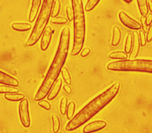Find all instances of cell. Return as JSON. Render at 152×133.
I'll list each match as a JSON object with an SVG mask.
<instances>
[{
    "label": "cell",
    "mask_w": 152,
    "mask_h": 133,
    "mask_svg": "<svg viewBox=\"0 0 152 133\" xmlns=\"http://www.w3.org/2000/svg\"><path fill=\"white\" fill-rule=\"evenodd\" d=\"M147 34L146 41L148 42H150L152 39V25H150Z\"/></svg>",
    "instance_id": "1f68e13d"
},
{
    "label": "cell",
    "mask_w": 152,
    "mask_h": 133,
    "mask_svg": "<svg viewBox=\"0 0 152 133\" xmlns=\"http://www.w3.org/2000/svg\"><path fill=\"white\" fill-rule=\"evenodd\" d=\"M139 39L140 44L142 47H144L146 44V39L145 33L143 31H140L139 33Z\"/></svg>",
    "instance_id": "f1b7e54d"
},
{
    "label": "cell",
    "mask_w": 152,
    "mask_h": 133,
    "mask_svg": "<svg viewBox=\"0 0 152 133\" xmlns=\"http://www.w3.org/2000/svg\"><path fill=\"white\" fill-rule=\"evenodd\" d=\"M133 34V43L132 48L131 52L129 55L130 59L135 58L137 56L139 52L140 48V42L139 36L137 31H134L132 33Z\"/></svg>",
    "instance_id": "30bf717a"
},
{
    "label": "cell",
    "mask_w": 152,
    "mask_h": 133,
    "mask_svg": "<svg viewBox=\"0 0 152 133\" xmlns=\"http://www.w3.org/2000/svg\"><path fill=\"white\" fill-rule=\"evenodd\" d=\"M61 8V2L59 0H56L54 2L53 7V10L51 12V17H56L60 12Z\"/></svg>",
    "instance_id": "44dd1931"
},
{
    "label": "cell",
    "mask_w": 152,
    "mask_h": 133,
    "mask_svg": "<svg viewBox=\"0 0 152 133\" xmlns=\"http://www.w3.org/2000/svg\"><path fill=\"white\" fill-rule=\"evenodd\" d=\"M0 84L12 86H18L19 81L12 76L0 71Z\"/></svg>",
    "instance_id": "8fae6325"
},
{
    "label": "cell",
    "mask_w": 152,
    "mask_h": 133,
    "mask_svg": "<svg viewBox=\"0 0 152 133\" xmlns=\"http://www.w3.org/2000/svg\"><path fill=\"white\" fill-rule=\"evenodd\" d=\"M119 17L123 24L129 29L134 30H139L141 29V25L124 11H121L119 13Z\"/></svg>",
    "instance_id": "52a82bcc"
},
{
    "label": "cell",
    "mask_w": 152,
    "mask_h": 133,
    "mask_svg": "<svg viewBox=\"0 0 152 133\" xmlns=\"http://www.w3.org/2000/svg\"><path fill=\"white\" fill-rule=\"evenodd\" d=\"M124 1H125L126 3H130L132 1V0H124Z\"/></svg>",
    "instance_id": "8d00e7d4"
},
{
    "label": "cell",
    "mask_w": 152,
    "mask_h": 133,
    "mask_svg": "<svg viewBox=\"0 0 152 133\" xmlns=\"http://www.w3.org/2000/svg\"><path fill=\"white\" fill-rule=\"evenodd\" d=\"M108 70L117 71H133L152 72V61L149 59H129L115 61L107 65Z\"/></svg>",
    "instance_id": "5b68a950"
},
{
    "label": "cell",
    "mask_w": 152,
    "mask_h": 133,
    "mask_svg": "<svg viewBox=\"0 0 152 133\" xmlns=\"http://www.w3.org/2000/svg\"><path fill=\"white\" fill-rule=\"evenodd\" d=\"M64 89L68 94H71V92H72V89H71V87L67 85H65L64 86Z\"/></svg>",
    "instance_id": "e575fe53"
},
{
    "label": "cell",
    "mask_w": 152,
    "mask_h": 133,
    "mask_svg": "<svg viewBox=\"0 0 152 133\" xmlns=\"http://www.w3.org/2000/svg\"><path fill=\"white\" fill-rule=\"evenodd\" d=\"M41 3V0H32L31 7L29 14V20L33 23L35 20Z\"/></svg>",
    "instance_id": "7c38bea8"
},
{
    "label": "cell",
    "mask_w": 152,
    "mask_h": 133,
    "mask_svg": "<svg viewBox=\"0 0 152 133\" xmlns=\"http://www.w3.org/2000/svg\"><path fill=\"white\" fill-rule=\"evenodd\" d=\"M91 50L88 48H86L84 49L82 51L81 53V56L83 57H84L87 56L90 53Z\"/></svg>",
    "instance_id": "836d02e7"
},
{
    "label": "cell",
    "mask_w": 152,
    "mask_h": 133,
    "mask_svg": "<svg viewBox=\"0 0 152 133\" xmlns=\"http://www.w3.org/2000/svg\"><path fill=\"white\" fill-rule=\"evenodd\" d=\"M138 5L141 15L145 17L148 12L147 0H137Z\"/></svg>",
    "instance_id": "e0dca14e"
},
{
    "label": "cell",
    "mask_w": 152,
    "mask_h": 133,
    "mask_svg": "<svg viewBox=\"0 0 152 133\" xmlns=\"http://www.w3.org/2000/svg\"><path fill=\"white\" fill-rule=\"evenodd\" d=\"M140 21H141V24H142V29H143V31L146 33L148 31V25L146 23L145 17L142 16L141 17Z\"/></svg>",
    "instance_id": "4dcf8cb0"
},
{
    "label": "cell",
    "mask_w": 152,
    "mask_h": 133,
    "mask_svg": "<svg viewBox=\"0 0 152 133\" xmlns=\"http://www.w3.org/2000/svg\"><path fill=\"white\" fill-rule=\"evenodd\" d=\"M148 7L150 12H152V0H148V2H147Z\"/></svg>",
    "instance_id": "d590c367"
},
{
    "label": "cell",
    "mask_w": 152,
    "mask_h": 133,
    "mask_svg": "<svg viewBox=\"0 0 152 133\" xmlns=\"http://www.w3.org/2000/svg\"><path fill=\"white\" fill-rule=\"evenodd\" d=\"M12 86H0V94L18 93L19 90Z\"/></svg>",
    "instance_id": "d6986e66"
},
{
    "label": "cell",
    "mask_w": 152,
    "mask_h": 133,
    "mask_svg": "<svg viewBox=\"0 0 152 133\" xmlns=\"http://www.w3.org/2000/svg\"><path fill=\"white\" fill-rule=\"evenodd\" d=\"M106 125V122L104 121H95L86 125L83 128V132L85 133H93L103 129Z\"/></svg>",
    "instance_id": "ba28073f"
},
{
    "label": "cell",
    "mask_w": 152,
    "mask_h": 133,
    "mask_svg": "<svg viewBox=\"0 0 152 133\" xmlns=\"http://www.w3.org/2000/svg\"><path fill=\"white\" fill-rule=\"evenodd\" d=\"M132 37L131 33H129L126 38V42H125V47H124V50L126 53H129L131 52L132 47Z\"/></svg>",
    "instance_id": "cb8c5ba5"
},
{
    "label": "cell",
    "mask_w": 152,
    "mask_h": 133,
    "mask_svg": "<svg viewBox=\"0 0 152 133\" xmlns=\"http://www.w3.org/2000/svg\"><path fill=\"white\" fill-rule=\"evenodd\" d=\"M66 13L68 20L70 21H72L73 20V16L72 9L71 8L70 6H68L66 7Z\"/></svg>",
    "instance_id": "f546056e"
},
{
    "label": "cell",
    "mask_w": 152,
    "mask_h": 133,
    "mask_svg": "<svg viewBox=\"0 0 152 133\" xmlns=\"http://www.w3.org/2000/svg\"><path fill=\"white\" fill-rule=\"evenodd\" d=\"M51 23L56 24H64L67 22V20L65 17H54L53 19H51Z\"/></svg>",
    "instance_id": "4316f807"
},
{
    "label": "cell",
    "mask_w": 152,
    "mask_h": 133,
    "mask_svg": "<svg viewBox=\"0 0 152 133\" xmlns=\"http://www.w3.org/2000/svg\"><path fill=\"white\" fill-rule=\"evenodd\" d=\"M55 0H43L41 9L31 33L26 43V45L31 47L35 45L42 35L48 24Z\"/></svg>",
    "instance_id": "277c9868"
},
{
    "label": "cell",
    "mask_w": 152,
    "mask_h": 133,
    "mask_svg": "<svg viewBox=\"0 0 152 133\" xmlns=\"http://www.w3.org/2000/svg\"><path fill=\"white\" fill-rule=\"evenodd\" d=\"M75 105L73 102H71L69 103L67 106L66 110V117L67 119L70 120L72 118L75 111Z\"/></svg>",
    "instance_id": "ffe728a7"
},
{
    "label": "cell",
    "mask_w": 152,
    "mask_h": 133,
    "mask_svg": "<svg viewBox=\"0 0 152 133\" xmlns=\"http://www.w3.org/2000/svg\"><path fill=\"white\" fill-rule=\"evenodd\" d=\"M120 88V83L115 82L105 91L96 97L69 121L66 126V130H75L86 123L115 98Z\"/></svg>",
    "instance_id": "7a4b0ae2"
},
{
    "label": "cell",
    "mask_w": 152,
    "mask_h": 133,
    "mask_svg": "<svg viewBox=\"0 0 152 133\" xmlns=\"http://www.w3.org/2000/svg\"><path fill=\"white\" fill-rule=\"evenodd\" d=\"M19 114L20 120L24 126L29 127L31 125V118L29 112V103L27 99L20 102L19 105Z\"/></svg>",
    "instance_id": "8992f818"
},
{
    "label": "cell",
    "mask_w": 152,
    "mask_h": 133,
    "mask_svg": "<svg viewBox=\"0 0 152 133\" xmlns=\"http://www.w3.org/2000/svg\"><path fill=\"white\" fill-rule=\"evenodd\" d=\"M53 122V129L54 133H57L60 127V122L59 118L56 114H53L52 116Z\"/></svg>",
    "instance_id": "7402d4cb"
},
{
    "label": "cell",
    "mask_w": 152,
    "mask_h": 133,
    "mask_svg": "<svg viewBox=\"0 0 152 133\" xmlns=\"http://www.w3.org/2000/svg\"><path fill=\"white\" fill-rule=\"evenodd\" d=\"M62 69V76L65 82L67 85H71L72 80H71V75L68 70L66 67H64L63 69Z\"/></svg>",
    "instance_id": "d4e9b609"
},
{
    "label": "cell",
    "mask_w": 152,
    "mask_h": 133,
    "mask_svg": "<svg viewBox=\"0 0 152 133\" xmlns=\"http://www.w3.org/2000/svg\"><path fill=\"white\" fill-rule=\"evenodd\" d=\"M121 33L120 28L117 26H115L113 29V39L112 45L113 47H116L119 45L121 41Z\"/></svg>",
    "instance_id": "5bb4252c"
},
{
    "label": "cell",
    "mask_w": 152,
    "mask_h": 133,
    "mask_svg": "<svg viewBox=\"0 0 152 133\" xmlns=\"http://www.w3.org/2000/svg\"><path fill=\"white\" fill-rule=\"evenodd\" d=\"M43 33L41 41L40 47L42 50L45 51L48 48L52 38V31L51 27L48 26Z\"/></svg>",
    "instance_id": "9c48e42d"
},
{
    "label": "cell",
    "mask_w": 152,
    "mask_h": 133,
    "mask_svg": "<svg viewBox=\"0 0 152 133\" xmlns=\"http://www.w3.org/2000/svg\"><path fill=\"white\" fill-rule=\"evenodd\" d=\"M62 85V80L61 79H59L57 81L51 91L49 94L48 97V100H52L56 97L60 91Z\"/></svg>",
    "instance_id": "4fadbf2b"
},
{
    "label": "cell",
    "mask_w": 152,
    "mask_h": 133,
    "mask_svg": "<svg viewBox=\"0 0 152 133\" xmlns=\"http://www.w3.org/2000/svg\"><path fill=\"white\" fill-rule=\"evenodd\" d=\"M5 97L9 101L18 102L23 99L25 95L22 94H18V93H6L5 94Z\"/></svg>",
    "instance_id": "2e32d148"
},
{
    "label": "cell",
    "mask_w": 152,
    "mask_h": 133,
    "mask_svg": "<svg viewBox=\"0 0 152 133\" xmlns=\"http://www.w3.org/2000/svg\"><path fill=\"white\" fill-rule=\"evenodd\" d=\"M67 106V97H64L62 98L60 102V110L61 113L63 115L66 113V108Z\"/></svg>",
    "instance_id": "484cf974"
},
{
    "label": "cell",
    "mask_w": 152,
    "mask_h": 133,
    "mask_svg": "<svg viewBox=\"0 0 152 133\" xmlns=\"http://www.w3.org/2000/svg\"><path fill=\"white\" fill-rule=\"evenodd\" d=\"M109 57L113 59H125L128 57V55L123 51L114 52L109 55Z\"/></svg>",
    "instance_id": "ac0fdd59"
},
{
    "label": "cell",
    "mask_w": 152,
    "mask_h": 133,
    "mask_svg": "<svg viewBox=\"0 0 152 133\" xmlns=\"http://www.w3.org/2000/svg\"><path fill=\"white\" fill-rule=\"evenodd\" d=\"M74 20V43L71 55H79L83 47L86 33L83 0H72Z\"/></svg>",
    "instance_id": "3957f363"
},
{
    "label": "cell",
    "mask_w": 152,
    "mask_h": 133,
    "mask_svg": "<svg viewBox=\"0 0 152 133\" xmlns=\"http://www.w3.org/2000/svg\"><path fill=\"white\" fill-rule=\"evenodd\" d=\"M70 30L65 27L62 30L56 53L47 75L36 93L35 101L45 98L58 78L67 58L70 44Z\"/></svg>",
    "instance_id": "6da1fadb"
},
{
    "label": "cell",
    "mask_w": 152,
    "mask_h": 133,
    "mask_svg": "<svg viewBox=\"0 0 152 133\" xmlns=\"http://www.w3.org/2000/svg\"><path fill=\"white\" fill-rule=\"evenodd\" d=\"M145 17L146 23L148 25H149L152 23V14L150 13L148 15H147Z\"/></svg>",
    "instance_id": "d6a6232c"
},
{
    "label": "cell",
    "mask_w": 152,
    "mask_h": 133,
    "mask_svg": "<svg viewBox=\"0 0 152 133\" xmlns=\"http://www.w3.org/2000/svg\"><path fill=\"white\" fill-rule=\"evenodd\" d=\"M100 1V0H88L85 6V10L87 12H89L93 10Z\"/></svg>",
    "instance_id": "603a6c76"
},
{
    "label": "cell",
    "mask_w": 152,
    "mask_h": 133,
    "mask_svg": "<svg viewBox=\"0 0 152 133\" xmlns=\"http://www.w3.org/2000/svg\"><path fill=\"white\" fill-rule=\"evenodd\" d=\"M38 104L40 106L46 110H50L51 108L50 103L46 100H40L38 102Z\"/></svg>",
    "instance_id": "83f0119b"
},
{
    "label": "cell",
    "mask_w": 152,
    "mask_h": 133,
    "mask_svg": "<svg viewBox=\"0 0 152 133\" xmlns=\"http://www.w3.org/2000/svg\"><path fill=\"white\" fill-rule=\"evenodd\" d=\"M31 25L27 23H15L12 24V28L18 31H26L31 30Z\"/></svg>",
    "instance_id": "9a60e30c"
}]
</instances>
